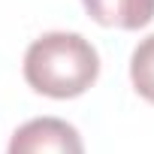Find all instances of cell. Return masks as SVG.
<instances>
[{
    "label": "cell",
    "mask_w": 154,
    "mask_h": 154,
    "mask_svg": "<svg viewBox=\"0 0 154 154\" xmlns=\"http://www.w3.org/2000/svg\"><path fill=\"white\" fill-rule=\"evenodd\" d=\"M100 75V54L82 33L51 30L24 51V82L54 100L85 94Z\"/></svg>",
    "instance_id": "cell-1"
},
{
    "label": "cell",
    "mask_w": 154,
    "mask_h": 154,
    "mask_svg": "<svg viewBox=\"0 0 154 154\" xmlns=\"http://www.w3.org/2000/svg\"><path fill=\"white\" fill-rule=\"evenodd\" d=\"M6 154H85V142L69 121L42 115L12 133Z\"/></svg>",
    "instance_id": "cell-2"
},
{
    "label": "cell",
    "mask_w": 154,
    "mask_h": 154,
    "mask_svg": "<svg viewBox=\"0 0 154 154\" xmlns=\"http://www.w3.org/2000/svg\"><path fill=\"white\" fill-rule=\"evenodd\" d=\"M88 15L103 27L139 30L154 18V0H82Z\"/></svg>",
    "instance_id": "cell-3"
},
{
    "label": "cell",
    "mask_w": 154,
    "mask_h": 154,
    "mask_svg": "<svg viewBox=\"0 0 154 154\" xmlns=\"http://www.w3.org/2000/svg\"><path fill=\"white\" fill-rule=\"evenodd\" d=\"M130 82L139 91V97L154 103V33L139 39V45L130 54Z\"/></svg>",
    "instance_id": "cell-4"
}]
</instances>
